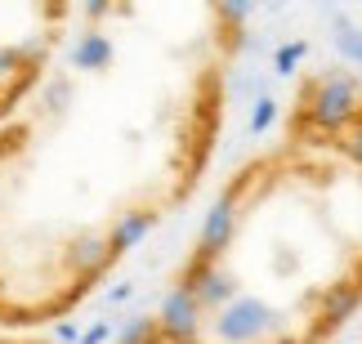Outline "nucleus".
I'll return each mask as SVG.
<instances>
[{
	"instance_id": "nucleus-1",
	"label": "nucleus",
	"mask_w": 362,
	"mask_h": 344,
	"mask_svg": "<svg viewBox=\"0 0 362 344\" xmlns=\"http://www.w3.org/2000/svg\"><path fill=\"white\" fill-rule=\"evenodd\" d=\"M246 13L86 0L0 121V331L49 336L202 192L228 130Z\"/></svg>"
},
{
	"instance_id": "nucleus-2",
	"label": "nucleus",
	"mask_w": 362,
	"mask_h": 344,
	"mask_svg": "<svg viewBox=\"0 0 362 344\" xmlns=\"http://www.w3.org/2000/svg\"><path fill=\"white\" fill-rule=\"evenodd\" d=\"M165 309L215 344H336L362 313V76L313 67L206 206Z\"/></svg>"
},
{
	"instance_id": "nucleus-3",
	"label": "nucleus",
	"mask_w": 362,
	"mask_h": 344,
	"mask_svg": "<svg viewBox=\"0 0 362 344\" xmlns=\"http://www.w3.org/2000/svg\"><path fill=\"white\" fill-rule=\"evenodd\" d=\"M76 0H0V121L59 54Z\"/></svg>"
},
{
	"instance_id": "nucleus-4",
	"label": "nucleus",
	"mask_w": 362,
	"mask_h": 344,
	"mask_svg": "<svg viewBox=\"0 0 362 344\" xmlns=\"http://www.w3.org/2000/svg\"><path fill=\"white\" fill-rule=\"evenodd\" d=\"M117 344H215V340L202 336L197 326H188L184 318H175V313L161 304V309L144 313V318H134Z\"/></svg>"
},
{
	"instance_id": "nucleus-5",
	"label": "nucleus",
	"mask_w": 362,
	"mask_h": 344,
	"mask_svg": "<svg viewBox=\"0 0 362 344\" xmlns=\"http://www.w3.org/2000/svg\"><path fill=\"white\" fill-rule=\"evenodd\" d=\"M0 344H54L49 336H23V331H0Z\"/></svg>"
}]
</instances>
